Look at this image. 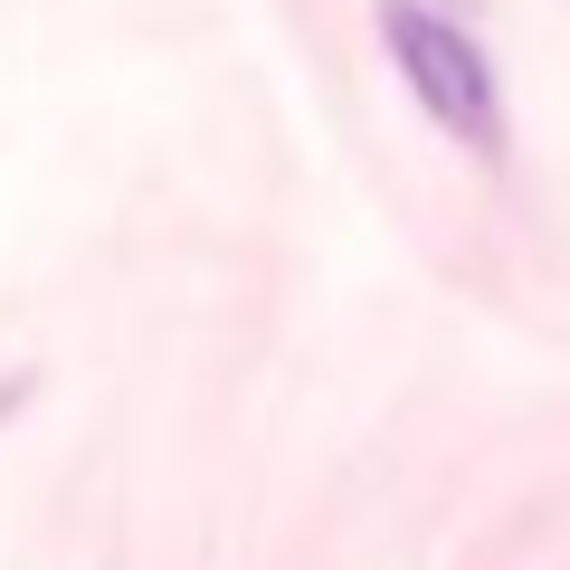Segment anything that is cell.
Here are the masks:
<instances>
[{
    "instance_id": "6da1fadb",
    "label": "cell",
    "mask_w": 570,
    "mask_h": 570,
    "mask_svg": "<svg viewBox=\"0 0 570 570\" xmlns=\"http://www.w3.org/2000/svg\"><path fill=\"white\" fill-rule=\"evenodd\" d=\"M381 39H390V58H400L409 96L448 124L456 142H475V153H494V142H504L494 67H485V48H475L456 20H438V10H419V0H390V10H381Z\"/></svg>"
}]
</instances>
